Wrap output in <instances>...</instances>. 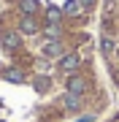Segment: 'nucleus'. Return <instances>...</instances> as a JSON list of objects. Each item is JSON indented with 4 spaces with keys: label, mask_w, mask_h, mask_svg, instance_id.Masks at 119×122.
I'll list each match as a JSON object with an SVG mask.
<instances>
[{
    "label": "nucleus",
    "mask_w": 119,
    "mask_h": 122,
    "mask_svg": "<svg viewBox=\"0 0 119 122\" xmlns=\"http://www.w3.org/2000/svg\"><path fill=\"white\" fill-rule=\"evenodd\" d=\"M100 57L119 90V0H103L100 11Z\"/></svg>",
    "instance_id": "obj_1"
},
{
    "label": "nucleus",
    "mask_w": 119,
    "mask_h": 122,
    "mask_svg": "<svg viewBox=\"0 0 119 122\" xmlns=\"http://www.w3.org/2000/svg\"><path fill=\"white\" fill-rule=\"evenodd\" d=\"M19 30H22V33H30V35H33V33H38V25L33 22L30 16H22V22H19Z\"/></svg>",
    "instance_id": "obj_2"
},
{
    "label": "nucleus",
    "mask_w": 119,
    "mask_h": 122,
    "mask_svg": "<svg viewBox=\"0 0 119 122\" xmlns=\"http://www.w3.org/2000/svg\"><path fill=\"white\" fill-rule=\"evenodd\" d=\"M19 5H22L24 14H35V11H38V3H35V0H22Z\"/></svg>",
    "instance_id": "obj_3"
},
{
    "label": "nucleus",
    "mask_w": 119,
    "mask_h": 122,
    "mask_svg": "<svg viewBox=\"0 0 119 122\" xmlns=\"http://www.w3.org/2000/svg\"><path fill=\"white\" fill-rule=\"evenodd\" d=\"M100 122H119V109L111 114V117H106V119H100Z\"/></svg>",
    "instance_id": "obj_4"
}]
</instances>
